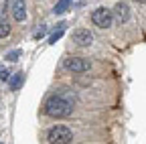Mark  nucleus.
<instances>
[{"instance_id":"nucleus-3","label":"nucleus","mask_w":146,"mask_h":144,"mask_svg":"<svg viewBox=\"0 0 146 144\" xmlns=\"http://www.w3.org/2000/svg\"><path fill=\"white\" fill-rule=\"evenodd\" d=\"M91 23H94L96 27H100V29H110L112 23H114V12L104 8V6H100V8H96L94 12H91Z\"/></svg>"},{"instance_id":"nucleus-4","label":"nucleus","mask_w":146,"mask_h":144,"mask_svg":"<svg viewBox=\"0 0 146 144\" xmlns=\"http://www.w3.org/2000/svg\"><path fill=\"white\" fill-rule=\"evenodd\" d=\"M63 65H65L67 71H73V73H85V71H89V67H91V63L87 59H83V57H69V59H65Z\"/></svg>"},{"instance_id":"nucleus-13","label":"nucleus","mask_w":146,"mask_h":144,"mask_svg":"<svg viewBox=\"0 0 146 144\" xmlns=\"http://www.w3.org/2000/svg\"><path fill=\"white\" fill-rule=\"evenodd\" d=\"M0 77H2V79H8V71H4V69H0Z\"/></svg>"},{"instance_id":"nucleus-6","label":"nucleus","mask_w":146,"mask_h":144,"mask_svg":"<svg viewBox=\"0 0 146 144\" xmlns=\"http://www.w3.org/2000/svg\"><path fill=\"white\" fill-rule=\"evenodd\" d=\"M10 10H12V19L16 23H23L27 19V2L25 0H12Z\"/></svg>"},{"instance_id":"nucleus-2","label":"nucleus","mask_w":146,"mask_h":144,"mask_svg":"<svg viewBox=\"0 0 146 144\" xmlns=\"http://www.w3.org/2000/svg\"><path fill=\"white\" fill-rule=\"evenodd\" d=\"M47 142H51V144H69V142H73V132L67 126H53L47 132Z\"/></svg>"},{"instance_id":"nucleus-11","label":"nucleus","mask_w":146,"mask_h":144,"mask_svg":"<svg viewBox=\"0 0 146 144\" xmlns=\"http://www.w3.org/2000/svg\"><path fill=\"white\" fill-rule=\"evenodd\" d=\"M69 4H71V0H59L57 4H55V8H53V12L55 14H63L67 8H69Z\"/></svg>"},{"instance_id":"nucleus-14","label":"nucleus","mask_w":146,"mask_h":144,"mask_svg":"<svg viewBox=\"0 0 146 144\" xmlns=\"http://www.w3.org/2000/svg\"><path fill=\"white\" fill-rule=\"evenodd\" d=\"M134 2H138V4H146V0H134Z\"/></svg>"},{"instance_id":"nucleus-8","label":"nucleus","mask_w":146,"mask_h":144,"mask_svg":"<svg viewBox=\"0 0 146 144\" xmlns=\"http://www.w3.org/2000/svg\"><path fill=\"white\" fill-rule=\"evenodd\" d=\"M23 81H25V73H21V71H18V73H14V75L10 77L8 85H10L12 92H18V89H21V85H23Z\"/></svg>"},{"instance_id":"nucleus-7","label":"nucleus","mask_w":146,"mask_h":144,"mask_svg":"<svg viewBox=\"0 0 146 144\" xmlns=\"http://www.w3.org/2000/svg\"><path fill=\"white\" fill-rule=\"evenodd\" d=\"M112 12H114V19L120 21V23H126L128 19H130V8H128L126 2H118V4L114 6Z\"/></svg>"},{"instance_id":"nucleus-5","label":"nucleus","mask_w":146,"mask_h":144,"mask_svg":"<svg viewBox=\"0 0 146 144\" xmlns=\"http://www.w3.org/2000/svg\"><path fill=\"white\" fill-rule=\"evenodd\" d=\"M71 39H73V43L79 45V47H89L91 43H94V35H91L87 29H77V31H73Z\"/></svg>"},{"instance_id":"nucleus-1","label":"nucleus","mask_w":146,"mask_h":144,"mask_svg":"<svg viewBox=\"0 0 146 144\" xmlns=\"http://www.w3.org/2000/svg\"><path fill=\"white\" fill-rule=\"evenodd\" d=\"M73 112V104L63 96H51L45 102V114L49 118H67Z\"/></svg>"},{"instance_id":"nucleus-12","label":"nucleus","mask_w":146,"mask_h":144,"mask_svg":"<svg viewBox=\"0 0 146 144\" xmlns=\"http://www.w3.org/2000/svg\"><path fill=\"white\" fill-rule=\"evenodd\" d=\"M21 49H14V51H10V53H6V61H18V57H21Z\"/></svg>"},{"instance_id":"nucleus-9","label":"nucleus","mask_w":146,"mask_h":144,"mask_svg":"<svg viewBox=\"0 0 146 144\" xmlns=\"http://www.w3.org/2000/svg\"><path fill=\"white\" fill-rule=\"evenodd\" d=\"M8 35H10V25H8V21L4 19V16H2V19H0V39H6Z\"/></svg>"},{"instance_id":"nucleus-10","label":"nucleus","mask_w":146,"mask_h":144,"mask_svg":"<svg viewBox=\"0 0 146 144\" xmlns=\"http://www.w3.org/2000/svg\"><path fill=\"white\" fill-rule=\"evenodd\" d=\"M65 27H67V25H65V23H61V25H59V29H57V31H55L51 37H49V43H51V45H53V43H57V39H61V37H63Z\"/></svg>"}]
</instances>
